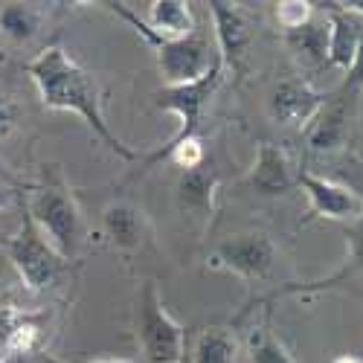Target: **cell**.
<instances>
[{
	"instance_id": "cell-1",
	"label": "cell",
	"mask_w": 363,
	"mask_h": 363,
	"mask_svg": "<svg viewBox=\"0 0 363 363\" xmlns=\"http://www.w3.org/2000/svg\"><path fill=\"white\" fill-rule=\"evenodd\" d=\"M23 73L35 82L44 108L70 111V113L82 116L87 123V128L94 131L116 157H123L128 163H140V151L128 148L105 123L99 90H96L94 79L87 76V70L65 47H47L44 52H38L33 62L23 67Z\"/></svg>"
},
{
	"instance_id": "cell-2",
	"label": "cell",
	"mask_w": 363,
	"mask_h": 363,
	"mask_svg": "<svg viewBox=\"0 0 363 363\" xmlns=\"http://www.w3.org/2000/svg\"><path fill=\"white\" fill-rule=\"evenodd\" d=\"M224 79V62H221V55H218V62L213 65V70H209L203 79L192 82V84H177V87H163L160 94H157V108L160 111H169V113H177L180 119V125L177 131L155 151H148V155H140V166L148 169V166H155L160 160H169V155L180 145V143H186L198 134V125H201V113L203 108L209 105V99L216 96V90Z\"/></svg>"
},
{
	"instance_id": "cell-3",
	"label": "cell",
	"mask_w": 363,
	"mask_h": 363,
	"mask_svg": "<svg viewBox=\"0 0 363 363\" xmlns=\"http://www.w3.org/2000/svg\"><path fill=\"white\" fill-rule=\"evenodd\" d=\"M137 343L143 363H184L186 357V328L166 311L155 279L143 282L137 296Z\"/></svg>"
},
{
	"instance_id": "cell-4",
	"label": "cell",
	"mask_w": 363,
	"mask_h": 363,
	"mask_svg": "<svg viewBox=\"0 0 363 363\" xmlns=\"http://www.w3.org/2000/svg\"><path fill=\"white\" fill-rule=\"evenodd\" d=\"M26 216L35 221L41 235L58 250V256L70 259L82 241V218L73 195L65 186H33L26 201Z\"/></svg>"
},
{
	"instance_id": "cell-5",
	"label": "cell",
	"mask_w": 363,
	"mask_h": 363,
	"mask_svg": "<svg viewBox=\"0 0 363 363\" xmlns=\"http://www.w3.org/2000/svg\"><path fill=\"white\" fill-rule=\"evenodd\" d=\"M6 253L29 291L55 288L58 277H62V270H65V262H67L65 256H58V250L41 235L35 221L26 216V209L21 216L18 233L6 241Z\"/></svg>"
},
{
	"instance_id": "cell-6",
	"label": "cell",
	"mask_w": 363,
	"mask_h": 363,
	"mask_svg": "<svg viewBox=\"0 0 363 363\" xmlns=\"http://www.w3.org/2000/svg\"><path fill=\"white\" fill-rule=\"evenodd\" d=\"M155 50H157V65L166 79V87L192 84L203 79L218 62V47H213L203 29H195L186 38L160 41Z\"/></svg>"
},
{
	"instance_id": "cell-7",
	"label": "cell",
	"mask_w": 363,
	"mask_h": 363,
	"mask_svg": "<svg viewBox=\"0 0 363 363\" xmlns=\"http://www.w3.org/2000/svg\"><path fill=\"white\" fill-rule=\"evenodd\" d=\"M213 264L241 279H264L277 264V245L264 233H235L218 241Z\"/></svg>"
},
{
	"instance_id": "cell-8",
	"label": "cell",
	"mask_w": 363,
	"mask_h": 363,
	"mask_svg": "<svg viewBox=\"0 0 363 363\" xmlns=\"http://www.w3.org/2000/svg\"><path fill=\"white\" fill-rule=\"evenodd\" d=\"M296 184L308 195L311 218H328V221H354L363 213V198L352 192L343 184H335L328 177H320L314 172H299Z\"/></svg>"
},
{
	"instance_id": "cell-9",
	"label": "cell",
	"mask_w": 363,
	"mask_h": 363,
	"mask_svg": "<svg viewBox=\"0 0 363 363\" xmlns=\"http://www.w3.org/2000/svg\"><path fill=\"white\" fill-rule=\"evenodd\" d=\"M209 15H213L218 55H221L224 67L241 70V65H245V58H247V50L253 44V29H250L247 15L235 4H227V0H213V4H209Z\"/></svg>"
},
{
	"instance_id": "cell-10",
	"label": "cell",
	"mask_w": 363,
	"mask_h": 363,
	"mask_svg": "<svg viewBox=\"0 0 363 363\" xmlns=\"http://www.w3.org/2000/svg\"><path fill=\"white\" fill-rule=\"evenodd\" d=\"M325 102H328V96L317 94L308 82L288 79L274 90V96H270V116H274L279 125L306 128Z\"/></svg>"
},
{
	"instance_id": "cell-11",
	"label": "cell",
	"mask_w": 363,
	"mask_h": 363,
	"mask_svg": "<svg viewBox=\"0 0 363 363\" xmlns=\"http://www.w3.org/2000/svg\"><path fill=\"white\" fill-rule=\"evenodd\" d=\"M247 184L253 192L264 195V198H279L288 195L296 186V174L288 163V155L274 145V143H262L256 151V160L253 169L247 174Z\"/></svg>"
},
{
	"instance_id": "cell-12",
	"label": "cell",
	"mask_w": 363,
	"mask_h": 363,
	"mask_svg": "<svg viewBox=\"0 0 363 363\" xmlns=\"http://www.w3.org/2000/svg\"><path fill=\"white\" fill-rule=\"evenodd\" d=\"M325 21H328V65H335L349 73L354 65V55L360 47L363 23L357 15L346 12L340 4H325Z\"/></svg>"
},
{
	"instance_id": "cell-13",
	"label": "cell",
	"mask_w": 363,
	"mask_h": 363,
	"mask_svg": "<svg viewBox=\"0 0 363 363\" xmlns=\"http://www.w3.org/2000/svg\"><path fill=\"white\" fill-rule=\"evenodd\" d=\"M216 192H218V174L206 169L203 163L195 169H186L177 180V201L180 209L192 218H201L203 224L216 213Z\"/></svg>"
},
{
	"instance_id": "cell-14",
	"label": "cell",
	"mask_w": 363,
	"mask_h": 363,
	"mask_svg": "<svg viewBox=\"0 0 363 363\" xmlns=\"http://www.w3.org/2000/svg\"><path fill=\"white\" fill-rule=\"evenodd\" d=\"M346 137H349V116H346V102L340 96L328 99L306 125V143L317 155H331V151L343 148Z\"/></svg>"
},
{
	"instance_id": "cell-15",
	"label": "cell",
	"mask_w": 363,
	"mask_h": 363,
	"mask_svg": "<svg viewBox=\"0 0 363 363\" xmlns=\"http://www.w3.org/2000/svg\"><path fill=\"white\" fill-rule=\"evenodd\" d=\"M102 233L116 250H137L145 238V213L128 201H113L102 213Z\"/></svg>"
},
{
	"instance_id": "cell-16",
	"label": "cell",
	"mask_w": 363,
	"mask_h": 363,
	"mask_svg": "<svg viewBox=\"0 0 363 363\" xmlns=\"http://www.w3.org/2000/svg\"><path fill=\"white\" fill-rule=\"evenodd\" d=\"M346 235H349V253H346V262H343L340 270H335V274L325 277V279L308 282V285H288V288L277 291V296H279V294H314V291H328V288H337V285L354 279L357 274H363V213L352 221V227L346 230Z\"/></svg>"
},
{
	"instance_id": "cell-17",
	"label": "cell",
	"mask_w": 363,
	"mask_h": 363,
	"mask_svg": "<svg viewBox=\"0 0 363 363\" xmlns=\"http://www.w3.org/2000/svg\"><path fill=\"white\" fill-rule=\"evenodd\" d=\"M148 26L163 41H174L195 33V18L184 0H155L148 9Z\"/></svg>"
},
{
	"instance_id": "cell-18",
	"label": "cell",
	"mask_w": 363,
	"mask_h": 363,
	"mask_svg": "<svg viewBox=\"0 0 363 363\" xmlns=\"http://www.w3.org/2000/svg\"><path fill=\"white\" fill-rule=\"evenodd\" d=\"M288 47L296 58L308 65H325L328 62V21H308L299 29H291L285 35Z\"/></svg>"
},
{
	"instance_id": "cell-19",
	"label": "cell",
	"mask_w": 363,
	"mask_h": 363,
	"mask_svg": "<svg viewBox=\"0 0 363 363\" xmlns=\"http://www.w3.org/2000/svg\"><path fill=\"white\" fill-rule=\"evenodd\" d=\"M189 363H238V340L230 328H203L192 343Z\"/></svg>"
},
{
	"instance_id": "cell-20",
	"label": "cell",
	"mask_w": 363,
	"mask_h": 363,
	"mask_svg": "<svg viewBox=\"0 0 363 363\" xmlns=\"http://www.w3.org/2000/svg\"><path fill=\"white\" fill-rule=\"evenodd\" d=\"M38 26H41V15L35 6L29 4H6L0 9V33H4L9 41L23 44V41H33L38 35Z\"/></svg>"
},
{
	"instance_id": "cell-21",
	"label": "cell",
	"mask_w": 363,
	"mask_h": 363,
	"mask_svg": "<svg viewBox=\"0 0 363 363\" xmlns=\"http://www.w3.org/2000/svg\"><path fill=\"white\" fill-rule=\"evenodd\" d=\"M250 363H294L282 340H277L267 328H253L250 335Z\"/></svg>"
},
{
	"instance_id": "cell-22",
	"label": "cell",
	"mask_w": 363,
	"mask_h": 363,
	"mask_svg": "<svg viewBox=\"0 0 363 363\" xmlns=\"http://www.w3.org/2000/svg\"><path fill=\"white\" fill-rule=\"evenodd\" d=\"M38 343H41V328L26 317V320L12 331V337L6 340L4 352H12V354H35V352H38Z\"/></svg>"
},
{
	"instance_id": "cell-23",
	"label": "cell",
	"mask_w": 363,
	"mask_h": 363,
	"mask_svg": "<svg viewBox=\"0 0 363 363\" xmlns=\"http://www.w3.org/2000/svg\"><path fill=\"white\" fill-rule=\"evenodd\" d=\"M311 18H314V4H306V0H282V4H277V21L288 33L308 23Z\"/></svg>"
},
{
	"instance_id": "cell-24",
	"label": "cell",
	"mask_w": 363,
	"mask_h": 363,
	"mask_svg": "<svg viewBox=\"0 0 363 363\" xmlns=\"http://www.w3.org/2000/svg\"><path fill=\"white\" fill-rule=\"evenodd\" d=\"M169 160H174L184 172L201 166V163H203V145H201V140L192 137V140H186V143H180V145L172 151V155H169Z\"/></svg>"
},
{
	"instance_id": "cell-25",
	"label": "cell",
	"mask_w": 363,
	"mask_h": 363,
	"mask_svg": "<svg viewBox=\"0 0 363 363\" xmlns=\"http://www.w3.org/2000/svg\"><path fill=\"white\" fill-rule=\"evenodd\" d=\"M26 320V314H21L15 306H0V349L6 346V340L12 337V331Z\"/></svg>"
},
{
	"instance_id": "cell-26",
	"label": "cell",
	"mask_w": 363,
	"mask_h": 363,
	"mask_svg": "<svg viewBox=\"0 0 363 363\" xmlns=\"http://www.w3.org/2000/svg\"><path fill=\"white\" fill-rule=\"evenodd\" d=\"M18 125V108L9 96H0V140H6Z\"/></svg>"
},
{
	"instance_id": "cell-27",
	"label": "cell",
	"mask_w": 363,
	"mask_h": 363,
	"mask_svg": "<svg viewBox=\"0 0 363 363\" xmlns=\"http://www.w3.org/2000/svg\"><path fill=\"white\" fill-rule=\"evenodd\" d=\"M354 87H363V35H360V47H357V55H354V65L346 73V90H354Z\"/></svg>"
},
{
	"instance_id": "cell-28",
	"label": "cell",
	"mask_w": 363,
	"mask_h": 363,
	"mask_svg": "<svg viewBox=\"0 0 363 363\" xmlns=\"http://www.w3.org/2000/svg\"><path fill=\"white\" fill-rule=\"evenodd\" d=\"M15 195H18V180H6V177H0V209L9 206Z\"/></svg>"
},
{
	"instance_id": "cell-29",
	"label": "cell",
	"mask_w": 363,
	"mask_h": 363,
	"mask_svg": "<svg viewBox=\"0 0 363 363\" xmlns=\"http://www.w3.org/2000/svg\"><path fill=\"white\" fill-rule=\"evenodd\" d=\"M38 360H41V363H65V360H55V357H47V354H41ZM87 363H140V360H128V357H102V360H87Z\"/></svg>"
},
{
	"instance_id": "cell-30",
	"label": "cell",
	"mask_w": 363,
	"mask_h": 363,
	"mask_svg": "<svg viewBox=\"0 0 363 363\" xmlns=\"http://www.w3.org/2000/svg\"><path fill=\"white\" fill-rule=\"evenodd\" d=\"M0 363H35V354H12V352H4V354H0Z\"/></svg>"
},
{
	"instance_id": "cell-31",
	"label": "cell",
	"mask_w": 363,
	"mask_h": 363,
	"mask_svg": "<svg viewBox=\"0 0 363 363\" xmlns=\"http://www.w3.org/2000/svg\"><path fill=\"white\" fill-rule=\"evenodd\" d=\"M346 12H352V15H357V18H363V0H346V4H340Z\"/></svg>"
},
{
	"instance_id": "cell-32",
	"label": "cell",
	"mask_w": 363,
	"mask_h": 363,
	"mask_svg": "<svg viewBox=\"0 0 363 363\" xmlns=\"http://www.w3.org/2000/svg\"><path fill=\"white\" fill-rule=\"evenodd\" d=\"M335 363H363V357H357V354H340Z\"/></svg>"
},
{
	"instance_id": "cell-33",
	"label": "cell",
	"mask_w": 363,
	"mask_h": 363,
	"mask_svg": "<svg viewBox=\"0 0 363 363\" xmlns=\"http://www.w3.org/2000/svg\"><path fill=\"white\" fill-rule=\"evenodd\" d=\"M0 177H6V180H15V177H12V174H9L6 169H4V163H0Z\"/></svg>"
}]
</instances>
